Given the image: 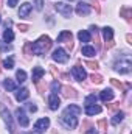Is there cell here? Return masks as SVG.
Masks as SVG:
<instances>
[{
    "instance_id": "6da1fadb",
    "label": "cell",
    "mask_w": 132,
    "mask_h": 134,
    "mask_svg": "<svg viewBox=\"0 0 132 134\" xmlns=\"http://www.w3.org/2000/svg\"><path fill=\"white\" fill-rule=\"evenodd\" d=\"M81 114V108L76 106V104H70L67 106V109L62 114V122L65 123V126L68 128H76L78 126V115Z\"/></svg>"
},
{
    "instance_id": "7a4b0ae2",
    "label": "cell",
    "mask_w": 132,
    "mask_h": 134,
    "mask_svg": "<svg viewBox=\"0 0 132 134\" xmlns=\"http://www.w3.org/2000/svg\"><path fill=\"white\" fill-rule=\"evenodd\" d=\"M51 39L48 37V36H40L36 42H34L33 45H31V50H33L34 55H44L47 50H50V47H51Z\"/></svg>"
},
{
    "instance_id": "3957f363",
    "label": "cell",
    "mask_w": 132,
    "mask_h": 134,
    "mask_svg": "<svg viewBox=\"0 0 132 134\" xmlns=\"http://www.w3.org/2000/svg\"><path fill=\"white\" fill-rule=\"evenodd\" d=\"M55 8H56V11H58L61 16H64V17H70L71 13H73L71 5L64 3V2H58V3H55Z\"/></svg>"
},
{
    "instance_id": "277c9868",
    "label": "cell",
    "mask_w": 132,
    "mask_h": 134,
    "mask_svg": "<svg viewBox=\"0 0 132 134\" xmlns=\"http://www.w3.org/2000/svg\"><path fill=\"white\" fill-rule=\"evenodd\" d=\"M115 70L117 72H120V73H129L131 72V67H132V63L129 58H126V59H121V61H118V63H115Z\"/></svg>"
},
{
    "instance_id": "5b68a950",
    "label": "cell",
    "mask_w": 132,
    "mask_h": 134,
    "mask_svg": "<svg viewBox=\"0 0 132 134\" xmlns=\"http://www.w3.org/2000/svg\"><path fill=\"white\" fill-rule=\"evenodd\" d=\"M0 115H2V119H3V122L9 126V131L13 133L14 131V125H13V117H11V114H9V111L3 106V104H0Z\"/></svg>"
},
{
    "instance_id": "8992f818",
    "label": "cell",
    "mask_w": 132,
    "mask_h": 134,
    "mask_svg": "<svg viewBox=\"0 0 132 134\" xmlns=\"http://www.w3.org/2000/svg\"><path fill=\"white\" fill-rule=\"evenodd\" d=\"M51 58H53L56 63H61V64L68 61V55H67V52L64 50V48H56V50L53 52Z\"/></svg>"
},
{
    "instance_id": "52a82bcc",
    "label": "cell",
    "mask_w": 132,
    "mask_h": 134,
    "mask_svg": "<svg viewBox=\"0 0 132 134\" xmlns=\"http://www.w3.org/2000/svg\"><path fill=\"white\" fill-rule=\"evenodd\" d=\"M16 119H17V122H19V125L20 126H28L30 125V120H28V117H27V114L19 108V109H16Z\"/></svg>"
},
{
    "instance_id": "ba28073f",
    "label": "cell",
    "mask_w": 132,
    "mask_h": 134,
    "mask_svg": "<svg viewBox=\"0 0 132 134\" xmlns=\"http://www.w3.org/2000/svg\"><path fill=\"white\" fill-rule=\"evenodd\" d=\"M71 75H73V76H75V80H78V81H82V80H86V78H87L86 70H84L82 67H79V66L71 67Z\"/></svg>"
},
{
    "instance_id": "9c48e42d",
    "label": "cell",
    "mask_w": 132,
    "mask_h": 134,
    "mask_svg": "<svg viewBox=\"0 0 132 134\" xmlns=\"http://www.w3.org/2000/svg\"><path fill=\"white\" fill-rule=\"evenodd\" d=\"M48 126H50V119H48V117H44V119H40V120L36 122L34 130H36L37 133H42V131H45Z\"/></svg>"
},
{
    "instance_id": "30bf717a",
    "label": "cell",
    "mask_w": 132,
    "mask_h": 134,
    "mask_svg": "<svg viewBox=\"0 0 132 134\" xmlns=\"http://www.w3.org/2000/svg\"><path fill=\"white\" fill-rule=\"evenodd\" d=\"M48 106H50L51 111H56L61 106V100H59L58 94H53V92L50 94V97H48Z\"/></svg>"
},
{
    "instance_id": "8fae6325",
    "label": "cell",
    "mask_w": 132,
    "mask_h": 134,
    "mask_svg": "<svg viewBox=\"0 0 132 134\" xmlns=\"http://www.w3.org/2000/svg\"><path fill=\"white\" fill-rule=\"evenodd\" d=\"M76 14L78 16H87V14H90V5L84 3V2L78 3L76 5Z\"/></svg>"
},
{
    "instance_id": "7c38bea8",
    "label": "cell",
    "mask_w": 132,
    "mask_h": 134,
    "mask_svg": "<svg viewBox=\"0 0 132 134\" xmlns=\"http://www.w3.org/2000/svg\"><path fill=\"white\" fill-rule=\"evenodd\" d=\"M103 37L106 42H109V47H112V39H113V30L110 27H104L103 28Z\"/></svg>"
},
{
    "instance_id": "4fadbf2b",
    "label": "cell",
    "mask_w": 132,
    "mask_h": 134,
    "mask_svg": "<svg viewBox=\"0 0 132 134\" xmlns=\"http://www.w3.org/2000/svg\"><path fill=\"white\" fill-rule=\"evenodd\" d=\"M31 3H28V2H25V3H22L20 5V9H19V17H28V14H30V11H31Z\"/></svg>"
},
{
    "instance_id": "5bb4252c",
    "label": "cell",
    "mask_w": 132,
    "mask_h": 134,
    "mask_svg": "<svg viewBox=\"0 0 132 134\" xmlns=\"http://www.w3.org/2000/svg\"><path fill=\"white\" fill-rule=\"evenodd\" d=\"M28 97H30V92H28L27 87H22V89H19L16 92V100L17 101H23V100H27Z\"/></svg>"
},
{
    "instance_id": "9a60e30c",
    "label": "cell",
    "mask_w": 132,
    "mask_h": 134,
    "mask_svg": "<svg viewBox=\"0 0 132 134\" xmlns=\"http://www.w3.org/2000/svg\"><path fill=\"white\" fill-rule=\"evenodd\" d=\"M58 42H67L71 47V33L70 31H61L58 36Z\"/></svg>"
},
{
    "instance_id": "2e32d148",
    "label": "cell",
    "mask_w": 132,
    "mask_h": 134,
    "mask_svg": "<svg viewBox=\"0 0 132 134\" xmlns=\"http://www.w3.org/2000/svg\"><path fill=\"white\" fill-rule=\"evenodd\" d=\"M101 112V108L98 104H89L86 106V114L87 115H95V114H99Z\"/></svg>"
},
{
    "instance_id": "e0dca14e",
    "label": "cell",
    "mask_w": 132,
    "mask_h": 134,
    "mask_svg": "<svg viewBox=\"0 0 132 134\" xmlns=\"http://www.w3.org/2000/svg\"><path fill=\"white\" fill-rule=\"evenodd\" d=\"M44 73H45V70H44L42 67H34L33 69V81L34 83H37V81L44 76Z\"/></svg>"
},
{
    "instance_id": "ac0fdd59",
    "label": "cell",
    "mask_w": 132,
    "mask_h": 134,
    "mask_svg": "<svg viewBox=\"0 0 132 134\" xmlns=\"http://www.w3.org/2000/svg\"><path fill=\"white\" fill-rule=\"evenodd\" d=\"M99 98L103 101H109V100H112L113 98V92L110 91V89H104L101 94H99Z\"/></svg>"
},
{
    "instance_id": "d6986e66",
    "label": "cell",
    "mask_w": 132,
    "mask_h": 134,
    "mask_svg": "<svg viewBox=\"0 0 132 134\" xmlns=\"http://www.w3.org/2000/svg\"><path fill=\"white\" fill-rule=\"evenodd\" d=\"M81 53H82L84 56L90 58V56H95V48H93V47H89V45H86V47H82V48H81Z\"/></svg>"
},
{
    "instance_id": "ffe728a7",
    "label": "cell",
    "mask_w": 132,
    "mask_h": 134,
    "mask_svg": "<svg viewBox=\"0 0 132 134\" xmlns=\"http://www.w3.org/2000/svg\"><path fill=\"white\" fill-rule=\"evenodd\" d=\"M78 37H79L81 42H90V33H89L87 30H81V31L78 33Z\"/></svg>"
},
{
    "instance_id": "44dd1931",
    "label": "cell",
    "mask_w": 132,
    "mask_h": 134,
    "mask_svg": "<svg viewBox=\"0 0 132 134\" xmlns=\"http://www.w3.org/2000/svg\"><path fill=\"white\" fill-rule=\"evenodd\" d=\"M3 87L6 89V91H9V92H13V91H16V83L13 81V80H5L3 81Z\"/></svg>"
},
{
    "instance_id": "7402d4cb",
    "label": "cell",
    "mask_w": 132,
    "mask_h": 134,
    "mask_svg": "<svg viewBox=\"0 0 132 134\" xmlns=\"http://www.w3.org/2000/svg\"><path fill=\"white\" fill-rule=\"evenodd\" d=\"M3 41H5V42H13V41H14V33H13V30H9V28L5 30V33H3Z\"/></svg>"
},
{
    "instance_id": "603a6c76",
    "label": "cell",
    "mask_w": 132,
    "mask_h": 134,
    "mask_svg": "<svg viewBox=\"0 0 132 134\" xmlns=\"http://www.w3.org/2000/svg\"><path fill=\"white\" fill-rule=\"evenodd\" d=\"M16 78H17V81H19V83H23V81L27 80V72H25V70H17Z\"/></svg>"
},
{
    "instance_id": "cb8c5ba5",
    "label": "cell",
    "mask_w": 132,
    "mask_h": 134,
    "mask_svg": "<svg viewBox=\"0 0 132 134\" xmlns=\"http://www.w3.org/2000/svg\"><path fill=\"white\" fill-rule=\"evenodd\" d=\"M3 67H5V69H8V70H9V69H13V67H14V59H13L11 56H9V58H6V59L3 61Z\"/></svg>"
},
{
    "instance_id": "d4e9b609",
    "label": "cell",
    "mask_w": 132,
    "mask_h": 134,
    "mask_svg": "<svg viewBox=\"0 0 132 134\" xmlns=\"http://www.w3.org/2000/svg\"><path fill=\"white\" fill-rule=\"evenodd\" d=\"M123 117H124V114H123V112H118V114H115V117L112 119V123H113V125H118V123L123 120Z\"/></svg>"
},
{
    "instance_id": "484cf974",
    "label": "cell",
    "mask_w": 132,
    "mask_h": 134,
    "mask_svg": "<svg viewBox=\"0 0 132 134\" xmlns=\"http://www.w3.org/2000/svg\"><path fill=\"white\" fill-rule=\"evenodd\" d=\"M89 104H97V95L95 94H92L86 98V106H89Z\"/></svg>"
},
{
    "instance_id": "4316f807",
    "label": "cell",
    "mask_w": 132,
    "mask_h": 134,
    "mask_svg": "<svg viewBox=\"0 0 132 134\" xmlns=\"http://www.w3.org/2000/svg\"><path fill=\"white\" fill-rule=\"evenodd\" d=\"M64 95H65V97H76L75 91H73L71 87H68V86H65V87H64Z\"/></svg>"
},
{
    "instance_id": "83f0119b",
    "label": "cell",
    "mask_w": 132,
    "mask_h": 134,
    "mask_svg": "<svg viewBox=\"0 0 132 134\" xmlns=\"http://www.w3.org/2000/svg\"><path fill=\"white\" fill-rule=\"evenodd\" d=\"M92 81H93V83H97V84H99V83L103 81V76H101V75H95V73H93V75H92Z\"/></svg>"
},
{
    "instance_id": "f1b7e54d",
    "label": "cell",
    "mask_w": 132,
    "mask_h": 134,
    "mask_svg": "<svg viewBox=\"0 0 132 134\" xmlns=\"http://www.w3.org/2000/svg\"><path fill=\"white\" fill-rule=\"evenodd\" d=\"M59 89H61L59 83H58V81H55V83L51 84V92H53V94H56V91H59Z\"/></svg>"
},
{
    "instance_id": "f546056e",
    "label": "cell",
    "mask_w": 132,
    "mask_h": 134,
    "mask_svg": "<svg viewBox=\"0 0 132 134\" xmlns=\"http://www.w3.org/2000/svg\"><path fill=\"white\" fill-rule=\"evenodd\" d=\"M86 66H89L90 69L97 70V69H98V63H92V61H87V63H86Z\"/></svg>"
},
{
    "instance_id": "4dcf8cb0",
    "label": "cell",
    "mask_w": 132,
    "mask_h": 134,
    "mask_svg": "<svg viewBox=\"0 0 132 134\" xmlns=\"http://www.w3.org/2000/svg\"><path fill=\"white\" fill-rule=\"evenodd\" d=\"M34 3H36V9L40 11V9L44 8V2H42V0H34Z\"/></svg>"
},
{
    "instance_id": "1f68e13d",
    "label": "cell",
    "mask_w": 132,
    "mask_h": 134,
    "mask_svg": "<svg viewBox=\"0 0 132 134\" xmlns=\"http://www.w3.org/2000/svg\"><path fill=\"white\" fill-rule=\"evenodd\" d=\"M16 5H17V0H8V6L9 8H14Z\"/></svg>"
},
{
    "instance_id": "d6a6232c",
    "label": "cell",
    "mask_w": 132,
    "mask_h": 134,
    "mask_svg": "<svg viewBox=\"0 0 132 134\" xmlns=\"http://www.w3.org/2000/svg\"><path fill=\"white\" fill-rule=\"evenodd\" d=\"M28 111H30V112H36V111H37V106H34V104H28Z\"/></svg>"
},
{
    "instance_id": "836d02e7",
    "label": "cell",
    "mask_w": 132,
    "mask_h": 134,
    "mask_svg": "<svg viewBox=\"0 0 132 134\" xmlns=\"http://www.w3.org/2000/svg\"><path fill=\"white\" fill-rule=\"evenodd\" d=\"M19 30H20V31H27V30H28V25H23V24L20 25V24H19Z\"/></svg>"
},
{
    "instance_id": "e575fe53",
    "label": "cell",
    "mask_w": 132,
    "mask_h": 134,
    "mask_svg": "<svg viewBox=\"0 0 132 134\" xmlns=\"http://www.w3.org/2000/svg\"><path fill=\"white\" fill-rule=\"evenodd\" d=\"M99 128H106V120H99Z\"/></svg>"
},
{
    "instance_id": "d590c367",
    "label": "cell",
    "mask_w": 132,
    "mask_h": 134,
    "mask_svg": "<svg viewBox=\"0 0 132 134\" xmlns=\"http://www.w3.org/2000/svg\"><path fill=\"white\" fill-rule=\"evenodd\" d=\"M126 39H128V42H129V44H132L131 41H132V37H131V34H128V36H126Z\"/></svg>"
},
{
    "instance_id": "8d00e7d4",
    "label": "cell",
    "mask_w": 132,
    "mask_h": 134,
    "mask_svg": "<svg viewBox=\"0 0 132 134\" xmlns=\"http://www.w3.org/2000/svg\"><path fill=\"white\" fill-rule=\"evenodd\" d=\"M0 22H2V19H0Z\"/></svg>"
},
{
    "instance_id": "74e56055",
    "label": "cell",
    "mask_w": 132,
    "mask_h": 134,
    "mask_svg": "<svg viewBox=\"0 0 132 134\" xmlns=\"http://www.w3.org/2000/svg\"><path fill=\"white\" fill-rule=\"evenodd\" d=\"M70 2H71V0H70Z\"/></svg>"
}]
</instances>
